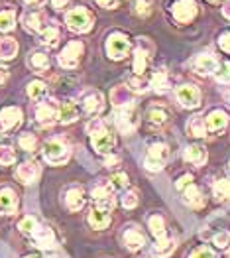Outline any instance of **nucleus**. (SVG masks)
I'll return each instance as SVG.
<instances>
[{"mask_svg": "<svg viewBox=\"0 0 230 258\" xmlns=\"http://www.w3.org/2000/svg\"><path fill=\"white\" fill-rule=\"evenodd\" d=\"M87 134H89V142H91V148L97 152L99 156H108L114 150V144H116V138L112 134V130L108 128L105 120L101 118H93L89 124H87Z\"/></svg>", "mask_w": 230, "mask_h": 258, "instance_id": "obj_1", "label": "nucleus"}, {"mask_svg": "<svg viewBox=\"0 0 230 258\" xmlns=\"http://www.w3.org/2000/svg\"><path fill=\"white\" fill-rule=\"evenodd\" d=\"M42 156L51 166H65L71 160V146L61 136H51L42 144Z\"/></svg>", "mask_w": 230, "mask_h": 258, "instance_id": "obj_2", "label": "nucleus"}, {"mask_svg": "<svg viewBox=\"0 0 230 258\" xmlns=\"http://www.w3.org/2000/svg\"><path fill=\"white\" fill-rule=\"evenodd\" d=\"M65 26L73 34H87L95 26V14L87 6H75L65 12Z\"/></svg>", "mask_w": 230, "mask_h": 258, "instance_id": "obj_3", "label": "nucleus"}, {"mask_svg": "<svg viewBox=\"0 0 230 258\" xmlns=\"http://www.w3.org/2000/svg\"><path fill=\"white\" fill-rule=\"evenodd\" d=\"M195 177L191 173H183L181 177H177L175 181V189L181 194V199L183 203L193 207V209H199L205 205V197H203V191L197 187V183L193 181Z\"/></svg>", "mask_w": 230, "mask_h": 258, "instance_id": "obj_4", "label": "nucleus"}, {"mask_svg": "<svg viewBox=\"0 0 230 258\" xmlns=\"http://www.w3.org/2000/svg\"><path fill=\"white\" fill-rule=\"evenodd\" d=\"M112 122H114V126H116V130H118L120 134L128 136V134H132L134 130L140 126V110L136 108L134 103L128 105V107L114 108Z\"/></svg>", "mask_w": 230, "mask_h": 258, "instance_id": "obj_5", "label": "nucleus"}, {"mask_svg": "<svg viewBox=\"0 0 230 258\" xmlns=\"http://www.w3.org/2000/svg\"><path fill=\"white\" fill-rule=\"evenodd\" d=\"M32 114H34V122H36L38 126H42V128H49V126H53V124L57 122L59 103H57V101H53V99H49V97H45V99L38 101V103L34 105Z\"/></svg>", "mask_w": 230, "mask_h": 258, "instance_id": "obj_6", "label": "nucleus"}, {"mask_svg": "<svg viewBox=\"0 0 230 258\" xmlns=\"http://www.w3.org/2000/svg\"><path fill=\"white\" fill-rule=\"evenodd\" d=\"M169 158V146L162 140L149 142L146 146V156H144V168L147 172H162L166 162Z\"/></svg>", "mask_w": 230, "mask_h": 258, "instance_id": "obj_7", "label": "nucleus"}, {"mask_svg": "<svg viewBox=\"0 0 230 258\" xmlns=\"http://www.w3.org/2000/svg\"><path fill=\"white\" fill-rule=\"evenodd\" d=\"M154 57V43L149 38H138L136 45H134V61H132V69H134V75H140V77H146L147 65Z\"/></svg>", "mask_w": 230, "mask_h": 258, "instance_id": "obj_8", "label": "nucleus"}, {"mask_svg": "<svg viewBox=\"0 0 230 258\" xmlns=\"http://www.w3.org/2000/svg\"><path fill=\"white\" fill-rule=\"evenodd\" d=\"M79 108L91 118H99L105 110V95L97 89H87L79 97Z\"/></svg>", "mask_w": 230, "mask_h": 258, "instance_id": "obj_9", "label": "nucleus"}, {"mask_svg": "<svg viewBox=\"0 0 230 258\" xmlns=\"http://www.w3.org/2000/svg\"><path fill=\"white\" fill-rule=\"evenodd\" d=\"M106 55L110 57V59H114V61H118V59H124L126 55H130V51H132V42H130V38L122 34V32H112V34H108V38H106Z\"/></svg>", "mask_w": 230, "mask_h": 258, "instance_id": "obj_10", "label": "nucleus"}, {"mask_svg": "<svg viewBox=\"0 0 230 258\" xmlns=\"http://www.w3.org/2000/svg\"><path fill=\"white\" fill-rule=\"evenodd\" d=\"M85 53V43L81 40H71L57 53V63L61 69H75Z\"/></svg>", "mask_w": 230, "mask_h": 258, "instance_id": "obj_11", "label": "nucleus"}, {"mask_svg": "<svg viewBox=\"0 0 230 258\" xmlns=\"http://www.w3.org/2000/svg\"><path fill=\"white\" fill-rule=\"evenodd\" d=\"M169 14L177 24H191L199 14V4L195 0H175L169 6Z\"/></svg>", "mask_w": 230, "mask_h": 258, "instance_id": "obj_12", "label": "nucleus"}, {"mask_svg": "<svg viewBox=\"0 0 230 258\" xmlns=\"http://www.w3.org/2000/svg\"><path fill=\"white\" fill-rule=\"evenodd\" d=\"M20 22H22V28H24L28 34L38 36L43 28H45V24L49 22V18H47V14L43 12L42 8H26V10L22 12Z\"/></svg>", "mask_w": 230, "mask_h": 258, "instance_id": "obj_13", "label": "nucleus"}, {"mask_svg": "<svg viewBox=\"0 0 230 258\" xmlns=\"http://www.w3.org/2000/svg\"><path fill=\"white\" fill-rule=\"evenodd\" d=\"M175 99L183 108H197L201 107V89L193 83H181L175 87Z\"/></svg>", "mask_w": 230, "mask_h": 258, "instance_id": "obj_14", "label": "nucleus"}, {"mask_svg": "<svg viewBox=\"0 0 230 258\" xmlns=\"http://www.w3.org/2000/svg\"><path fill=\"white\" fill-rule=\"evenodd\" d=\"M14 177L24 185H32L42 177V164L38 160H24L20 166H16Z\"/></svg>", "mask_w": 230, "mask_h": 258, "instance_id": "obj_15", "label": "nucleus"}, {"mask_svg": "<svg viewBox=\"0 0 230 258\" xmlns=\"http://www.w3.org/2000/svg\"><path fill=\"white\" fill-rule=\"evenodd\" d=\"M24 120V110L16 105H8V107L0 108V134H8L12 130H16Z\"/></svg>", "mask_w": 230, "mask_h": 258, "instance_id": "obj_16", "label": "nucleus"}, {"mask_svg": "<svg viewBox=\"0 0 230 258\" xmlns=\"http://www.w3.org/2000/svg\"><path fill=\"white\" fill-rule=\"evenodd\" d=\"M63 205H65L67 211H71V213L81 211L85 205H87V194H85L83 187L77 185V183L65 187V191H63Z\"/></svg>", "mask_w": 230, "mask_h": 258, "instance_id": "obj_17", "label": "nucleus"}, {"mask_svg": "<svg viewBox=\"0 0 230 258\" xmlns=\"http://www.w3.org/2000/svg\"><path fill=\"white\" fill-rule=\"evenodd\" d=\"M218 63H220V61H218L216 55H212V53H197V55H193V59L189 61V67H191L195 73H199V75H214Z\"/></svg>", "mask_w": 230, "mask_h": 258, "instance_id": "obj_18", "label": "nucleus"}, {"mask_svg": "<svg viewBox=\"0 0 230 258\" xmlns=\"http://www.w3.org/2000/svg\"><path fill=\"white\" fill-rule=\"evenodd\" d=\"M230 122L228 112L224 108H212L209 114L205 116V126H207V134H220L224 132Z\"/></svg>", "mask_w": 230, "mask_h": 258, "instance_id": "obj_19", "label": "nucleus"}, {"mask_svg": "<svg viewBox=\"0 0 230 258\" xmlns=\"http://www.w3.org/2000/svg\"><path fill=\"white\" fill-rule=\"evenodd\" d=\"M26 65L30 67V71H34V73H38V75H43V73H47L49 67H51L49 53H47L45 49H42V47L32 49V51L28 53V57H26Z\"/></svg>", "mask_w": 230, "mask_h": 258, "instance_id": "obj_20", "label": "nucleus"}, {"mask_svg": "<svg viewBox=\"0 0 230 258\" xmlns=\"http://www.w3.org/2000/svg\"><path fill=\"white\" fill-rule=\"evenodd\" d=\"M20 207V197L14 187L2 185L0 187V215H14Z\"/></svg>", "mask_w": 230, "mask_h": 258, "instance_id": "obj_21", "label": "nucleus"}, {"mask_svg": "<svg viewBox=\"0 0 230 258\" xmlns=\"http://www.w3.org/2000/svg\"><path fill=\"white\" fill-rule=\"evenodd\" d=\"M30 238H32L34 246H38V248H42V250H53V248L57 246V237H55L53 229L47 227V225H40V227L36 229V233Z\"/></svg>", "mask_w": 230, "mask_h": 258, "instance_id": "obj_22", "label": "nucleus"}, {"mask_svg": "<svg viewBox=\"0 0 230 258\" xmlns=\"http://www.w3.org/2000/svg\"><path fill=\"white\" fill-rule=\"evenodd\" d=\"M61 28L57 26V22L49 20L45 24V28H43L42 32L38 34V40L42 43L43 47H47V49H53V47H57L59 42H61Z\"/></svg>", "mask_w": 230, "mask_h": 258, "instance_id": "obj_23", "label": "nucleus"}, {"mask_svg": "<svg viewBox=\"0 0 230 258\" xmlns=\"http://www.w3.org/2000/svg\"><path fill=\"white\" fill-rule=\"evenodd\" d=\"M122 242L128 250H142L146 244V235L140 231L138 225H128L122 233Z\"/></svg>", "mask_w": 230, "mask_h": 258, "instance_id": "obj_24", "label": "nucleus"}, {"mask_svg": "<svg viewBox=\"0 0 230 258\" xmlns=\"http://www.w3.org/2000/svg\"><path fill=\"white\" fill-rule=\"evenodd\" d=\"M181 156H183V160L187 164L197 166V168L205 166L207 160H209V152H207L205 146H201V144H189V146H185L183 152H181Z\"/></svg>", "mask_w": 230, "mask_h": 258, "instance_id": "obj_25", "label": "nucleus"}, {"mask_svg": "<svg viewBox=\"0 0 230 258\" xmlns=\"http://www.w3.org/2000/svg\"><path fill=\"white\" fill-rule=\"evenodd\" d=\"M147 223V229H149V233L154 235L156 238V242H164V240H168L171 235L168 233V225H166V217L160 215V213H151V215L146 219Z\"/></svg>", "mask_w": 230, "mask_h": 258, "instance_id": "obj_26", "label": "nucleus"}, {"mask_svg": "<svg viewBox=\"0 0 230 258\" xmlns=\"http://www.w3.org/2000/svg\"><path fill=\"white\" fill-rule=\"evenodd\" d=\"M79 114H81L79 103H75V101L67 99V101L59 103V114H57V122H59V124H71V122H75V120L79 118Z\"/></svg>", "mask_w": 230, "mask_h": 258, "instance_id": "obj_27", "label": "nucleus"}, {"mask_svg": "<svg viewBox=\"0 0 230 258\" xmlns=\"http://www.w3.org/2000/svg\"><path fill=\"white\" fill-rule=\"evenodd\" d=\"M169 116H171V112H169L164 105H151L146 112L147 122H149V126H154V128H162V126H166V124L169 122Z\"/></svg>", "mask_w": 230, "mask_h": 258, "instance_id": "obj_28", "label": "nucleus"}, {"mask_svg": "<svg viewBox=\"0 0 230 258\" xmlns=\"http://www.w3.org/2000/svg\"><path fill=\"white\" fill-rule=\"evenodd\" d=\"M149 87H151V91H156V93H160V95H166L169 89L173 87L171 85V77H169L166 67H160V69L154 71V75H151V79H149Z\"/></svg>", "mask_w": 230, "mask_h": 258, "instance_id": "obj_29", "label": "nucleus"}, {"mask_svg": "<svg viewBox=\"0 0 230 258\" xmlns=\"http://www.w3.org/2000/svg\"><path fill=\"white\" fill-rule=\"evenodd\" d=\"M87 221H89L91 229L103 231V229H108V225H110V213L105 211V209H101V207H97V205H93L91 211H89Z\"/></svg>", "mask_w": 230, "mask_h": 258, "instance_id": "obj_30", "label": "nucleus"}, {"mask_svg": "<svg viewBox=\"0 0 230 258\" xmlns=\"http://www.w3.org/2000/svg\"><path fill=\"white\" fill-rule=\"evenodd\" d=\"M110 101H112L114 108L128 107L134 103V93L128 89V85H116L110 91Z\"/></svg>", "mask_w": 230, "mask_h": 258, "instance_id": "obj_31", "label": "nucleus"}, {"mask_svg": "<svg viewBox=\"0 0 230 258\" xmlns=\"http://www.w3.org/2000/svg\"><path fill=\"white\" fill-rule=\"evenodd\" d=\"M20 45L12 36H0V61H12L18 55Z\"/></svg>", "mask_w": 230, "mask_h": 258, "instance_id": "obj_32", "label": "nucleus"}, {"mask_svg": "<svg viewBox=\"0 0 230 258\" xmlns=\"http://www.w3.org/2000/svg\"><path fill=\"white\" fill-rule=\"evenodd\" d=\"M16 18H18V12L14 6H0V32L2 34H8L16 28Z\"/></svg>", "mask_w": 230, "mask_h": 258, "instance_id": "obj_33", "label": "nucleus"}, {"mask_svg": "<svg viewBox=\"0 0 230 258\" xmlns=\"http://www.w3.org/2000/svg\"><path fill=\"white\" fill-rule=\"evenodd\" d=\"M187 136L191 138H199V140H203V138H207V126H205V116H201V114H193L191 118L187 120Z\"/></svg>", "mask_w": 230, "mask_h": 258, "instance_id": "obj_34", "label": "nucleus"}, {"mask_svg": "<svg viewBox=\"0 0 230 258\" xmlns=\"http://www.w3.org/2000/svg\"><path fill=\"white\" fill-rule=\"evenodd\" d=\"M47 93H49L47 83L42 81V79H32V81L26 85V95H28V99H30V101H34V103H38V101L45 99V97H47Z\"/></svg>", "mask_w": 230, "mask_h": 258, "instance_id": "obj_35", "label": "nucleus"}, {"mask_svg": "<svg viewBox=\"0 0 230 258\" xmlns=\"http://www.w3.org/2000/svg\"><path fill=\"white\" fill-rule=\"evenodd\" d=\"M114 191L116 189L112 187V183L108 179H103V181H99V183L93 185L91 197H93V201H103V199H108V197H114Z\"/></svg>", "mask_w": 230, "mask_h": 258, "instance_id": "obj_36", "label": "nucleus"}, {"mask_svg": "<svg viewBox=\"0 0 230 258\" xmlns=\"http://www.w3.org/2000/svg\"><path fill=\"white\" fill-rule=\"evenodd\" d=\"M16 142H18L20 150L28 152V154H34V152L40 148V140H38V136L34 132H20L18 138H16Z\"/></svg>", "mask_w": 230, "mask_h": 258, "instance_id": "obj_37", "label": "nucleus"}, {"mask_svg": "<svg viewBox=\"0 0 230 258\" xmlns=\"http://www.w3.org/2000/svg\"><path fill=\"white\" fill-rule=\"evenodd\" d=\"M212 195L216 201H230V177H220L212 183Z\"/></svg>", "mask_w": 230, "mask_h": 258, "instance_id": "obj_38", "label": "nucleus"}, {"mask_svg": "<svg viewBox=\"0 0 230 258\" xmlns=\"http://www.w3.org/2000/svg\"><path fill=\"white\" fill-rule=\"evenodd\" d=\"M38 227H40V221L34 215H24L18 221V231H20L22 235H26V237H32Z\"/></svg>", "mask_w": 230, "mask_h": 258, "instance_id": "obj_39", "label": "nucleus"}, {"mask_svg": "<svg viewBox=\"0 0 230 258\" xmlns=\"http://www.w3.org/2000/svg\"><path fill=\"white\" fill-rule=\"evenodd\" d=\"M126 85L128 89L132 91V93H138V95H142V93H147L151 87H149V79L147 77H140V75H132L128 81H126Z\"/></svg>", "mask_w": 230, "mask_h": 258, "instance_id": "obj_40", "label": "nucleus"}, {"mask_svg": "<svg viewBox=\"0 0 230 258\" xmlns=\"http://www.w3.org/2000/svg\"><path fill=\"white\" fill-rule=\"evenodd\" d=\"M173 250H175V238L169 237L168 240H164V242H156L154 248H151V254L158 258H166V256H169Z\"/></svg>", "mask_w": 230, "mask_h": 258, "instance_id": "obj_41", "label": "nucleus"}, {"mask_svg": "<svg viewBox=\"0 0 230 258\" xmlns=\"http://www.w3.org/2000/svg\"><path fill=\"white\" fill-rule=\"evenodd\" d=\"M154 10V0H134L132 4V14L138 18H147Z\"/></svg>", "mask_w": 230, "mask_h": 258, "instance_id": "obj_42", "label": "nucleus"}, {"mask_svg": "<svg viewBox=\"0 0 230 258\" xmlns=\"http://www.w3.org/2000/svg\"><path fill=\"white\" fill-rule=\"evenodd\" d=\"M16 164V150L10 144H0V166Z\"/></svg>", "mask_w": 230, "mask_h": 258, "instance_id": "obj_43", "label": "nucleus"}, {"mask_svg": "<svg viewBox=\"0 0 230 258\" xmlns=\"http://www.w3.org/2000/svg\"><path fill=\"white\" fill-rule=\"evenodd\" d=\"M214 79L222 85H228L230 83V61H220L216 71H214Z\"/></svg>", "mask_w": 230, "mask_h": 258, "instance_id": "obj_44", "label": "nucleus"}, {"mask_svg": "<svg viewBox=\"0 0 230 258\" xmlns=\"http://www.w3.org/2000/svg\"><path fill=\"white\" fill-rule=\"evenodd\" d=\"M138 201H140V195L136 189H128L122 197H120V205L124 207V209H134L136 205H138Z\"/></svg>", "mask_w": 230, "mask_h": 258, "instance_id": "obj_45", "label": "nucleus"}, {"mask_svg": "<svg viewBox=\"0 0 230 258\" xmlns=\"http://www.w3.org/2000/svg\"><path fill=\"white\" fill-rule=\"evenodd\" d=\"M212 242H214V246H216V248H220V250L228 248L230 246V233L228 231H220V233H216V235L212 237Z\"/></svg>", "mask_w": 230, "mask_h": 258, "instance_id": "obj_46", "label": "nucleus"}, {"mask_svg": "<svg viewBox=\"0 0 230 258\" xmlns=\"http://www.w3.org/2000/svg\"><path fill=\"white\" fill-rule=\"evenodd\" d=\"M110 183H112V187L118 191V189H124V187H128V175H126L124 172H116L110 179H108Z\"/></svg>", "mask_w": 230, "mask_h": 258, "instance_id": "obj_47", "label": "nucleus"}, {"mask_svg": "<svg viewBox=\"0 0 230 258\" xmlns=\"http://www.w3.org/2000/svg\"><path fill=\"white\" fill-rule=\"evenodd\" d=\"M189 258H218V254L212 248H209V246H199V248H195L191 252Z\"/></svg>", "mask_w": 230, "mask_h": 258, "instance_id": "obj_48", "label": "nucleus"}, {"mask_svg": "<svg viewBox=\"0 0 230 258\" xmlns=\"http://www.w3.org/2000/svg\"><path fill=\"white\" fill-rule=\"evenodd\" d=\"M218 47H220L224 53L230 55V32H222V34L218 36Z\"/></svg>", "mask_w": 230, "mask_h": 258, "instance_id": "obj_49", "label": "nucleus"}, {"mask_svg": "<svg viewBox=\"0 0 230 258\" xmlns=\"http://www.w3.org/2000/svg\"><path fill=\"white\" fill-rule=\"evenodd\" d=\"M103 164H105V168H114L116 164H120V156H116V154H108V156H105Z\"/></svg>", "mask_w": 230, "mask_h": 258, "instance_id": "obj_50", "label": "nucleus"}, {"mask_svg": "<svg viewBox=\"0 0 230 258\" xmlns=\"http://www.w3.org/2000/svg\"><path fill=\"white\" fill-rule=\"evenodd\" d=\"M95 2H97L101 8H105V10H114L120 0H95Z\"/></svg>", "mask_w": 230, "mask_h": 258, "instance_id": "obj_51", "label": "nucleus"}, {"mask_svg": "<svg viewBox=\"0 0 230 258\" xmlns=\"http://www.w3.org/2000/svg\"><path fill=\"white\" fill-rule=\"evenodd\" d=\"M51 2V6H53V10H57V12H61V10H65L73 0H49Z\"/></svg>", "mask_w": 230, "mask_h": 258, "instance_id": "obj_52", "label": "nucleus"}, {"mask_svg": "<svg viewBox=\"0 0 230 258\" xmlns=\"http://www.w3.org/2000/svg\"><path fill=\"white\" fill-rule=\"evenodd\" d=\"M22 2H24L28 8H42L47 0H22Z\"/></svg>", "mask_w": 230, "mask_h": 258, "instance_id": "obj_53", "label": "nucleus"}, {"mask_svg": "<svg viewBox=\"0 0 230 258\" xmlns=\"http://www.w3.org/2000/svg\"><path fill=\"white\" fill-rule=\"evenodd\" d=\"M222 16H224L226 20H230V0L224 2V6H222Z\"/></svg>", "mask_w": 230, "mask_h": 258, "instance_id": "obj_54", "label": "nucleus"}, {"mask_svg": "<svg viewBox=\"0 0 230 258\" xmlns=\"http://www.w3.org/2000/svg\"><path fill=\"white\" fill-rule=\"evenodd\" d=\"M6 79H8V71H6L4 67H0V85H2Z\"/></svg>", "mask_w": 230, "mask_h": 258, "instance_id": "obj_55", "label": "nucleus"}, {"mask_svg": "<svg viewBox=\"0 0 230 258\" xmlns=\"http://www.w3.org/2000/svg\"><path fill=\"white\" fill-rule=\"evenodd\" d=\"M24 258H42V256H38V254H26Z\"/></svg>", "mask_w": 230, "mask_h": 258, "instance_id": "obj_56", "label": "nucleus"}, {"mask_svg": "<svg viewBox=\"0 0 230 258\" xmlns=\"http://www.w3.org/2000/svg\"><path fill=\"white\" fill-rule=\"evenodd\" d=\"M224 97H226V101L230 103V91H226V93H224Z\"/></svg>", "mask_w": 230, "mask_h": 258, "instance_id": "obj_57", "label": "nucleus"}, {"mask_svg": "<svg viewBox=\"0 0 230 258\" xmlns=\"http://www.w3.org/2000/svg\"><path fill=\"white\" fill-rule=\"evenodd\" d=\"M207 2H210V4H214V2H220V0H207Z\"/></svg>", "mask_w": 230, "mask_h": 258, "instance_id": "obj_58", "label": "nucleus"}, {"mask_svg": "<svg viewBox=\"0 0 230 258\" xmlns=\"http://www.w3.org/2000/svg\"><path fill=\"white\" fill-rule=\"evenodd\" d=\"M228 170H230V162H228Z\"/></svg>", "mask_w": 230, "mask_h": 258, "instance_id": "obj_59", "label": "nucleus"}, {"mask_svg": "<svg viewBox=\"0 0 230 258\" xmlns=\"http://www.w3.org/2000/svg\"><path fill=\"white\" fill-rule=\"evenodd\" d=\"M42 258H49V256H42Z\"/></svg>", "mask_w": 230, "mask_h": 258, "instance_id": "obj_60", "label": "nucleus"}]
</instances>
